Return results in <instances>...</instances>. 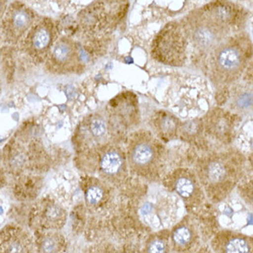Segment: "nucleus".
<instances>
[{
    "mask_svg": "<svg viewBox=\"0 0 253 253\" xmlns=\"http://www.w3.org/2000/svg\"><path fill=\"white\" fill-rule=\"evenodd\" d=\"M245 159L238 150L208 154L198 160L196 175L207 197L220 203L233 191L243 176Z\"/></svg>",
    "mask_w": 253,
    "mask_h": 253,
    "instance_id": "1",
    "label": "nucleus"
},
{
    "mask_svg": "<svg viewBox=\"0 0 253 253\" xmlns=\"http://www.w3.org/2000/svg\"><path fill=\"white\" fill-rule=\"evenodd\" d=\"M252 55V42L245 34L228 36L210 52L209 76L216 85L240 80Z\"/></svg>",
    "mask_w": 253,
    "mask_h": 253,
    "instance_id": "2",
    "label": "nucleus"
},
{
    "mask_svg": "<svg viewBox=\"0 0 253 253\" xmlns=\"http://www.w3.org/2000/svg\"><path fill=\"white\" fill-rule=\"evenodd\" d=\"M211 91L207 81L196 76H182L175 80L168 94V105L177 116L188 120L207 114Z\"/></svg>",
    "mask_w": 253,
    "mask_h": 253,
    "instance_id": "3",
    "label": "nucleus"
},
{
    "mask_svg": "<svg viewBox=\"0 0 253 253\" xmlns=\"http://www.w3.org/2000/svg\"><path fill=\"white\" fill-rule=\"evenodd\" d=\"M181 24L188 42L195 49L205 53H210L234 32L205 6L189 14Z\"/></svg>",
    "mask_w": 253,
    "mask_h": 253,
    "instance_id": "4",
    "label": "nucleus"
},
{
    "mask_svg": "<svg viewBox=\"0 0 253 253\" xmlns=\"http://www.w3.org/2000/svg\"><path fill=\"white\" fill-rule=\"evenodd\" d=\"M164 147L152 133L142 130L133 134L127 147V163L134 173L146 179L159 176L164 162Z\"/></svg>",
    "mask_w": 253,
    "mask_h": 253,
    "instance_id": "5",
    "label": "nucleus"
},
{
    "mask_svg": "<svg viewBox=\"0 0 253 253\" xmlns=\"http://www.w3.org/2000/svg\"><path fill=\"white\" fill-rule=\"evenodd\" d=\"M81 168L107 182L117 184L126 177L125 153L110 143L82 151Z\"/></svg>",
    "mask_w": 253,
    "mask_h": 253,
    "instance_id": "6",
    "label": "nucleus"
},
{
    "mask_svg": "<svg viewBox=\"0 0 253 253\" xmlns=\"http://www.w3.org/2000/svg\"><path fill=\"white\" fill-rule=\"evenodd\" d=\"M188 39L181 22L172 21L164 27L155 37L152 55L161 64L181 67L187 59Z\"/></svg>",
    "mask_w": 253,
    "mask_h": 253,
    "instance_id": "7",
    "label": "nucleus"
},
{
    "mask_svg": "<svg viewBox=\"0 0 253 253\" xmlns=\"http://www.w3.org/2000/svg\"><path fill=\"white\" fill-rule=\"evenodd\" d=\"M56 36L54 21L46 17L38 18L24 36L23 49L32 59L38 63L44 62Z\"/></svg>",
    "mask_w": 253,
    "mask_h": 253,
    "instance_id": "8",
    "label": "nucleus"
},
{
    "mask_svg": "<svg viewBox=\"0 0 253 253\" xmlns=\"http://www.w3.org/2000/svg\"><path fill=\"white\" fill-rule=\"evenodd\" d=\"M39 17L21 1H14L7 6L1 18V27L7 42L16 43L25 36Z\"/></svg>",
    "mask_w": 253,
    "mask_h": 253,
    "instance_id": "9",
    "label": "nucleus"
},
{
    "mask_svg": "<svg viewBox=\"0 0 253 253\" xmlns=\"http://www.w3.org/2000/svg\"><path fill=\"white\" fill-rule=\"evenodd\" d=\"M164 185L169 191L176 193L190 208L199 207L205 198L197 175L189 169H177L168 174Z\"/></svg>",
    "mask_w": 253,
    "mask_h": 253,
    "instance_id": "10",
    "label": "nucleus"
},
{
    "mask_svg": "<svg viewBox=\"0 0 253 253\" xmlns=\"http://www.w3.org/2000/svg\"><path fill=\"white\" fill-rule=\"evenodd\" d=\"M44 62L47 70L51 73L56 75L75 73L80 67L79 46L69 37L56 39Z\"/></svg>",
    "mask_w": 253,
    "mask_h": 253,
    "instance_id": "11",
    "label": "nucleus"
},
{
    "mask_svg": "<svg viewBox=\"0 0 253 253\" xmlns=\"http://www.w3.org/2000/svg\"><path fill=\"white\" fill-rule=\"evenodd\" d=\"M111 135V125L100 114H92L80 123L74 143L82 151L106 144Z\"/></svg>",
    "mask_w": 253,
    "mask_h": 253,
    "instance_id": "12",
    "label": "nucleus"
},
{
    "mask_svg": "<svg viewBox=\"0 0 253 253\" xmlns=\"http://www.w3.org/2000/svg\"><path fill=\"white\" fill-rule=\"evenodd\" d=\"M34 241L22 227L8 225L0 230V253H32Z\"/></svg>",
    "mask_w": 253,
    "mask_h": 253,
    "instance_id": "13",
    "label": "nucleus"
},
{
    "mask_svg": "<svg viewBox=\"0 0 253 253\" xmlns=\"http://www.w3.org/2000/svg\"><path fill=\"white\" fill-rule=\"evenodd\" d=\"M234 116L222 109H214L209 112L205 119L207 133L214 139L228 142L232 138L235 129Z\"/></svg>",
    "mask_w": 253,
    "mask_h": 253,
    "instance_id": "14",
    "label": "nucleus"
},
{
    "mask_svg": "<svg viewBox=\"0 0 253 253\" xmlns=\"http://www.w3.org/2000/svg\"><path fill=\"white\" fill-rule=\"evenodd\" d=\"M34 221L42 229H59L67 220V212L59 204L50 199H43L37 206L34 213Z\"/></svg>",
    "mask_w": 253,
    "mask_h": 253,
    "instance_id": "15",
    "label": "nucleus"
},
{
    "mask_svg": "<svg viewBox=\"0 0 253 253\" xmlns=\"http://www.w3.org/2000/svg\"><path fill=\"white\" fill-rule=\"evenodd\" d=\"M214 252L247 253L253 252V239L246 235L225 229L217 234L212 242Z\"/></svg>",
    "mask_w": 253,
    "mask_h": 253,
    "instance_id": "16",
    "label": "nucleus"
},
{
    "mask_svg": "<svg viewBox=\"0 0 253 253\" xmlns=\"http://www.w3.org/2000/svg\"><path fill=\"white\" fill-rule=\"evenodd\" d=\"M169 247L177 253L193 252L199 243V234L190 220H183L169 236Z\"/></svg>",
    "mask_w": 253,
    "mask_h": 253,
    "instance_id": "17",
    "label": "nucleus"
},
{
    "mask_svg": "<svg viewBox=\"0 0 253 253\" xmlns=\"http://www.w3.org/2000/svg\"><path fill=\"white\" fill-rule=\"evenodd\" d=\"M230 108L238 114H248L253 109V88L247 84L235 86L229 98Z\"/></svg>",
    "mask_w": 253,
    "mask_h": 253,
    "instance_id": "18",
    "label": "nucleus"
},
{
    "mask_svg": "<svg viewBox=\"0 0 253 253\" xmlns=\"http://www.w3.org/2000/svg\"><path fill=\"white\" fill-rule=\"evenodd\" d=\"M155 131L163 139H172L179 132V120L177 116L168 112H159L154 116Z\"/></svg>",
    "mask_w": 253,
    "mask_h": 253,
    "instance_id": "19",
    "label": "nucleus"
},
{
    "mask_svg": "<svg viewBox=\"0 0 253 253\" xmlns=\"http://www.w3.org/2000/svg\"><path fill=\"white\" fill-rule=\"evenodd\" d=\"M85 199L89 207H99L108 199V191L103 182L99 178H90L84 188Z\"/></svg>",
    "mask_w": 253,
    "mask_h": 253,
    "instance_id": "20",
    "label": "nucleus"
},
{
    "mask_svg": "<svg viewBox=\"0 0 253 253\" xmlns=\"http://www.w3.org/2000/svg\"><path fill=\"white\" fill-rule=\"evenodd\" d=\"M34 245L39 253H59L65 249L66 241L60 234L44 232L36 237Z\"/></svg>",
    "mask_w": 253,
    "mask_h": 253,
    "instance_id": "21",
    "label": "nucleus"
},
{
    "mask_svg": "<svg viewBox=\"0 0 253 253\" xmlns=\"http://www.w3.org/2000/svg\"><path fill=\"white\" fill-rule=\"evenodd\" d=\"M169 249V236L162 234L154 235L147 242V252L148 253H167Z\"/></svg>",
    "mask_w": 253,
    "mask_h": 253,
    "instance_id": "22",
    "label": "nucleus"
},
{
    "mask_svg": "<svg viewBox=\"0 0 253 253\" xmlns=\"http://www.w3.org/2000/svg\"><path fill=\"white\" fill-rule=\"evenodd\" d=\"M6 184H7V177H6L5 169H4V166H3L1 157H0V189L5 186Z\"/></svg>",
    "mask_w": 253,
    "mask_h": 253,
    "instance_id": "23",
    "label": "nucleus"
},
{
    "mask_svg": "<svg viewBox=\"0 0 253 253\" xmlns=\"http://www.w3.org/2000/svg\"><path fill=\"white\" fill-rule=\"evenodd\" d=\"M7 7V0H0V19L3 17Z\"/></svg>",
    "mask_w": 253,
    "mask_h": 253,
    "instance_id": "24",
    "label": "nucleus"
},
{
    "mask_svg": "<svg viewBox=\"0 0 253 253\" xmlns=\"http://www.w3.org/2000/svg\"><path fill=\"white\" fill-rule=\"evenodd\" d=\"M110 2H113V3H118V2H122V1H125V0H108Z\"/></svg>",
    "mask_w": 253,
    "mask_h": 253,
    "instance_id": "25",
    "label": "nucleus"
},
{
    "mask_svg": "<svg viewBox=\"0 0 253 253\" xmlns=\"http://www.w3.org/2000/svg\"><path fill=\"white\" fill-rule=\"evenodd\" d=\"M2 93V80H1V76H0V96Z\"/></svg>",
    "mask_w": 253,
    "mask_h": 253,
    "instance_id": "26",
    "label": "nucleus"
}]
</instances>
